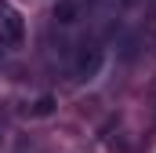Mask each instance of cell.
<instances>
[{"label": "cell", "instance_id": "obj_3", "mask_svg": "<svg viewBox=\"0 0 156 153\" xmlns=\"http://www.w3.org/2000/svg\"><path fill=\"white\" fill-rule=\"evenodd\" d=\"M127 4H131V0H127Z\"/></svg>", "mask_w": 156, "mask_h": 153}, {"label": "cell", "instance_id": "obj_2", "mask_svg": "<svg viewBox=\"0 0 156 153\" xmlns=\"http://www.w3.org/2000/svg\"><path fill=\"white\" fill-rule=\"evenodd\" d=\"M98 69H102V47H83L76 55V62H73V76L76 80H91V76H98Z\"/></svg>", "mask_w": 156, "mask_h": 153}, {"label": "cell", "instance_id": "obj_1", "mask_svg": "<svg viewBox=\"0 0 156 153\" xmlns=\"http://www.w3.org/2000/svg\"><path fill=\"white\" fill-rule=\"evenodd\" d=\"M22 37H26V22H22L18 7L7 4V0H0V40H7V44H22Z\"/></svg>", "mask_w": 156, "mask_h": 153}]
</instances>
